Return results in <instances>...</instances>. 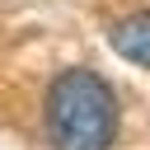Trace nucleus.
Listing matches in <instances>:
<instances>
[{
    "label": "nucleus",
    "instance_id": "obj_2",
    "mask_svg": "<svg viewBox=\"0 0 150 150\" xmlns=\"http://www.w3.org/2000/svg\"><path fill=\"white\" fill-rule=\"evenodd\" d=\"M108 42H112V52H117L122 61L150 70V9H131V14H122V19L112 23Z\"/></svg>",
    "mask_w": 150,
    "mask_h": 150
},
{
    "label": "nucleus",
    "instance_id": "obj_1",
    "mask_svg": "<svg viewBox=\"0 0 150 150\" xmlns=\"http://www.w3.org/2000/svg\"><path fill=\"white\" fill-rule=\"evenodd\" d=\"M42 122H47L52 150H112L117 127H122V108H117L112 84L98 70L70 66L47 84Z\"/></svg>",
    "mask_w": 150,
    "mask_h": 150
}]
</instances>
